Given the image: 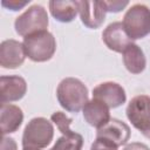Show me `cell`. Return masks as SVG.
I'll list each match as a JSON object with an SVG mask.
<instances>
[{
  "instance_id": "ffe728a7",
  "label": "cell",
  "mask_w": 150,
  "mask_h": 150,
  "mask_svg": "<svg viewBox=\"0 0 150 150\" xmlns=\"http://www.w3.org/2000/svg\"><path fill=\"white\" fill-rule=\"evenodd\" d=\"M90 150H118V148L104 138L96 137V139L90 146Z\"/></svg>"
},
{
  "instance_id": "7402d4cb",
  "label": "cell",
  "mask_w": 150,
  "mask_h": 150,
  "mask_svg": "<svg viewBox=\"0 0 150 150\" xmlns=\"http://www.w3.org/2000/svg\"><path fill=\"white\" fill-rule=\"evenodd\" d=\"M1 150H18V144L12 137L4 136L1 141Z\"/></svg>"
},
{
  "instance_id": "3957f363",
  "label": "cell",
  "mask_w": 150,
  "mask_h": 150,
  "mask_svg": "<svg viewBox=\"0 0 150 150\" xmlns=\"http://www.w3.org/2000/svg\"><path fill=\"white\" fill-rule=\"evenodd\" d=\"M123 28L130 40H139L150 34V8L143 4L132 5L124 14Z\"/></svg>"
},
{
  "instance_id": "5bb4252c",
  "label": "cell",
  "mask_w": 150,
  "mask_h": 150,
  "mask_svg": "<svg viewBox=\"0 0 150 150\" xmlns=\"http://www.w3.org/2000/svg\"><path fill=\"white\" fill-rule=\"evenodd\" d=\"M23 121V112L21 108L11 103H1L0 108V124L4 136L15 132Z\"/></svg>"
},
{
  "instance_id": "e0dca14e",
  "label": "cell",
  "mask_w": 150,
  "mask_h": 150,
  "mask_svg": "<svg viewBox=\"0 0 150 150\" xmlns=\"http://www.w3.org/2000/svg\"><path fill=\"white\" fill-rule=\"evenodd\" d=\"M83 145L82 135L71 131L57 138L50 150H81Z\"/></svg>"
},
{
  "instance_id": "6da1fadb",
  "label": "cell",
  "mask_w": 150,
  "mask_h": 150,
  "mask_svg": "<svg viewBox=\"0 0 150 150\" xmlns=\"http://www.w3.org/2000/svg\"><path fill=\"white\" fill-rule=\"evenodd\" d=\"M56 97L60 105L69 112H79L89 101L86 84L75 77L63 79L56 88Z\"/></svg>"
},
{
  "instance_id": "9c48e42d",
  "label": "cell",
  "mask_w": 150,
  "mask_h": 150,
  "mask_svg": "<svg viewBox=\"0 0 150 150\" xmlns=\"http://www.w3.org/2000/svg\"><path fill=\"white\" fill-rule=\"evenodd\" d=\"M130 134L131 130L125 122L117 118H110L105 125L97 129L96 137L104 138L118 148L127 144L130 138Z\"/></svg>"
},
{
  "instance_id": "cb8c5ba5",
  "label": "cell",
  "mask_w": 150,
  "mask_h": 150,
  "mask_svg": "<svg viewBox=\"0 0 150 150\" xmlns=\"http://www.w3.org/2000/svg\"><path fill=\"white\" fill-rule=\"evenodd\" d=\"M22 150H40V149H35V148H29V146H22Z\"/></svg>"
},
{
  "instance_id": "52a82bcc",
  "label": "cell",
  "mask_w": 150,
  "mask_h": 150,
  "mask_svg": "<svg viewBox=\"0 0 150 150\" xmlns=\"http://www.w3.org/2000/svg\"><path fill=\"white\" fill-rule=\"evenodd\" d=\"M93 97L105 103L110 109L117 108L125 103L127 94L124 88L112 81L102 82L93 89Z\"/></svg>"
},
{
  "instance_id": "277c9868",
  "label": "cell",
  "mask_w": 150,
  "mask_h": 150,
  "mask_svg": "<svg viewBox=\"0 0 150 150\" xmlns=\"http://www.w3.org/2000/svg\"><path fill=\"white\" fill-rule=\"evenodd\" d=\"M54 137V127L50 121L45 117L32 118L22 134V146L35 149L47 148Z\"/></svg>"
},
{
  "instance_id": "ac0fdd59",
  "label": "cell",
  "mask_w": 150,
  "mask_h": 150,
  "mask_svg": "<svg viewBox=\"0 0 150 150\" xmlns=\"http://www.w3.org/2000/svg\"><path fill=\"white\" fill-rule=\"evenodd\" d=\"M50 121L57 127L59 131L62 135H66V134H69V132L73 131L70 129V124H71L73 120L70 117H68L62 111H55V112H53L52 116H50Z\"/></svg>"
},
{
  "instance_id": "9a60e30c",
  "label": "cell",
  "mask_w": 150,
  "mask_h": 150,
  "mask_svg": "<svg viewBox=\"0 0 150 150\" xmlns=\"http://www.w3.org/2000/svg\"><path fill=\"white\" fill-rule=\"evenodd\" d=\"M123 64L127 70L131 74H141L146 66V59L141 49V47L136 43H130L124 52L122 53Z\"/></svg>"
},
{
  "instance_id": "7a4b0ae2",
  "label": "cell",
  "mask_w": 150,
  "mask_h": 150,
  "mask_svg": "<svg viewBox=\"0 0 150 150\" xmlns=\"http://www.w3.org/2000/svg\"><path fill=\"white\" fill-rule=\"evenodd\" d=\"M22 45L26 56L34 62L50 60L56 50V40L48 30H40L25 36Z\"/></svg>"
},
{
  "instance_id": "2e32d148",
  "label": "cell",
  "mask_w": 150,
  "mask_h": 150,
  "mask_svg": "<svg viewBox=\"0 0 150 150\" xmlns=\"http://www.w3.org/2000/svg\"><path fill=\"white\" fill-rule=\"evenodd\" d=\"M48 6H49V12L53 15V18L60 22H63V23L73 21L79 13L77 1L52 0V1H49Z\"/></svg>"
},
{
  "instance_id": "30bf717a",
  "label": "cell",
  "mask_w": 150,
  "mask_h": 150,
  "mask_svg": "<svg viewBox=\"0 0 150 150\" xmlns=\"http://www.w3.org/2000/svg\"><path fill=\"white\" fill-rule=\"evenodd\" d=\"M27 93V82L19 75H2L0 77V101L9 103L21 100Z\"/></svg>"
},
{
  "instance_id": "44dd1931",
  "label": "cell",
  "mask_w": 150,
  "mask_h": 150,
  "mask_svg": "<svg viewBox=\"0 0 150 150\" xmlns=\"http://www.w3.org/2000/svg\"><path fill=\"white\" fill-rule=\"evenodd\" d=\"M29 4V0H25V1H18V0H9V1H6V0H2L1 1V5L4 6V7H6L7 9H9V11H13V12H15V11H20L21 8H23L26 5H28Z\"/></svg>"
},
{
  "instance_id": "5b68a950",
  "label": "cell",
  "mask_w": 150,
  "mask_h": 150,
  "mask_svg": "<svg viewBox=\"0 0 150 150\" xmlns=\"http://www.w3.org/2000/svg\"><path fill=\"white\" fill-rule=\"evenodd\" d=\"M48 23V14L45 7L41 5H33L15 19L14 28L20 36L25 38L35 32L47 30Z\"/></svg>"
},
{
  "instance_id": "603a6c76",
  "label": "cell",
  "mask_w": 150,
  "mask_h": 150,
  "mask_svg": "<svg viewBox=\"0 0 150 150\" xmlns=\"http://www.w3.org/2000/svg\"><path fill=\"white\" fill-rule=\"evenodd\" d=\"M122 150H150L149 146L144 143H141V142H132V143H129L127 144Z\"/></svg>"
},
{
  "instance_id": "ba28073f",
  "label": "cell",
  "mask_w": 150,
  "mask_h": 150,
  "mask_svg": "<svg viewBox=\"0 0 150 150\" xmlns=\"http://www.w3.org/2000/svg\"><path fill=\"white\" fill-rule=\"evenodd\" d=\"M23 45L14 39L4 40L0 43V66L6 69L20 67L26 59Z\"/></svg>"
},
{
  "instance_id": "8fae6325",
  "label": "cell",
  "mask_w": 150,
  "mask_h": 150,
  "mask_svg": "<svg viewBox=\"0 0 150 150\" xmlns=\"http://www.w3.org/2000/svg\"><path fill=\"white\" fill-rule=\"evenodd\" d=\"M102 40L104 45L116 53H123L124 49L132 43L130 38L127 35L122 22L115 21L109 23L102 33Z\"/></svg>"
},
{
  "instance_id": "7c38bea8",
  "label": "cell",
  "mask_w": 150,
  "mask_h": 150,
  "mask_svg": "<svg viewBox=\"0 0 150 150\" xmlns=\"http://www.w3.org/2000/svg\"><path fill=\"white\" fill-rule=\"evenodd\" d=\"M109 110H110V108L105 103L93 97L83 107L82 114H83L84 121L89 125H91L96 129H100L110 121L111 117H110Z\"/></svg>"
},
{
  "instance_id": "4fadbf2b",
  "label": "cell",
  "mask_w": 150,
  "mask_h": 150,
  "mask_svg": "<svg viewBox=\"0 0 150 150\" xmlns=\"http://www.w3.org/2000/svg\"><path fill=\"white\" fill-rule=\"evenodd\" d=\"M82 23L91 29L98 28L105 20V11L101 1H77Z\"/></svg>"
},
{
  "instance_id": "8992f818",
  "label": "cell",
  "mask_w": 150,
  "mask_h": 150,
  "mask_svg": "<svg viewBox=\"0 0 150 150\" xmlns=\"http://www.w3.org/2000/svg\"><path fill=\"white\" fill-rule=\"evenodd\" d=\"M125 114L131 124L150 139V96L138 95L130 100Z\"/></svg>"
},
{
  "instance_id": "d6986e66",
  "label": "cell",
  "mask_w": 150,
  "mask_h": 150,
  "mask_svg": "<svg viewBox=\"0 0 150 150\" xmlns=\"http://www.w3.org/2000/svg\"><path fill=\"white\" fill-rule=\"evenodd\" d=\"M105 13L107 12H112V13H117L121 12L124 7H127L129 5V1H120V0H115V1H101Z\"/></svg>"
}]
</instances>
